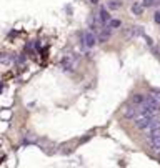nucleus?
<instances>
[{"label": "nucleus", "mask_w": 160, "mask_h": 168, "mask_svg": "<svg viewBox=\"0 0 160 168\" xmlns=\"http://www.w3.org/2000/svg\"><path fill=\"white\" fill-rule=\"evenodd\" d=\"M148 145H150V148L158 155L160 153V131H155V133L148 135Z\"/></svg>", "instance_id": "obj_1"}, {"label": "nucleus", "mask_w": 160, "mask_h": 168, "mask_svg": "<svg viewBox=\"0 0 160 168\" xmlns=\"http://www.w3.org/2000/svg\"><path fill=\"white\" fill-rule=\"evenodd\" d=\"M98 32H100V33H98V38H97V40L100 42V44H105V42L110 38V35H112V28H110L107 23H105V25H102Z\"/></svg>", "instance_id": "obj_2"}, {"label": "nucleus", "mask_w": 160, "mask_h": 168, "mask_svg": "<svg viewBox=\"0 0 160 168\" xmlns=\"http://www.w3.org/2000/svg\"><path fill=\"white\" fill-rule=\"evenodd\" d=\"M82 42H84L85 47L92 48V47H95V44H97V37H95L94 32H85V33H84V38H82Z\"/></svg>", "instance_id": "obj_3"}, {"label": "nucleus", "mask_w": 160, "mask_h": 168, "mask_svg": "<svg viewBox=\"0 0 160 168\" xmlns=\"http://www.w3.org/2000/svg\"><path fill=\"white\" fill-rule=\"evenodd\" d=\"M138 115H140V110H138V107L133 105V103H132V105H129V107L125 108V117H127L129 120H135Z\"/></svg>", "instance_id": "obj_4"}, {"label": "nucleus", "mask_w": 160, "mask_h": 168, "mask_svg": "<svg viewBox=\"0 0 160 168\" xmlns=\"http://www.w3.org/2000/svg\"><path fill=\"white\" fill-rule=\"evenodd\" d=\"M98 20H100V23H102V25H105V23L110 20L108 10H107L105 7H102V9H100V12H98Z\"/></svg>", "instance_id": "obj_5"}, {"label": "nucleus", "mask_w": 160, "mask_h": 168, "mask_svg": "<svg viewBox=\"0 0 160 168\" xmlns=\"http://www.w3.org/2000/svg\"><path fill=\"white\" fill-rule=\"evenodd\" d=\"M60 67H62L63 70H73V62L70 60V57H65V58L60 62Z\"/></svg>", "instance_id": "obj_6"}, {"label": "nucleus", "mask_w": 160, "mask_h": 168, "mask_svg": "<svg viewBox=\"0 0 160 168\" xmlns=\"http://www.w3.org/2000/svg\"><path fill=\"white\" fill-rule=\"evenodd\" d=\"M107 7H108L110 10H117V9L122 7V2H120V0H108V2H107Z\"/></svg>", "instance_id": "obj_7"}, {"label": "nucleus", "mask_w": 160, "mask_h": 168, "mask_svg": "<svg viewBox=\"0 0 160 168\" xmlns=\"http://www.w3.org/2000/svg\"><path fill=\"white\" fill-rule=\"evenodd\" d=\"M132 12H133V15H142V13H144V5H140V3H133Z\"/></svg>", "instance_id": "obj_8"}, {"label": "nucleus", "mask_w": 160, "mask_h": 168, "mask_svg": "<svg viewBox=\"0 0 160 168\" xmlns=\"http://www.w3.org/2000/svg\"><path fill=\"white\" fill-rule=\"evenodd\" d=\"M144 96L145 95H140V93H135L133 96H132V103L133 105H140L142 102H144Z\"/></svg>", "instance_id": "obj_9"}, {"label": "nucleus", "mask_w": 160, "mask_h": 168, "mask_svg": "<svg viewBox=\"0 0 160 168\" xmlns=\"http://www.w3.org/2000/svg\"><path fill=\"white\" fill-rule=\"evenodd\" d=\"M107 25H108L110 28H119L120 25H122V22H120V20H112V19H110L108 22H107Z\"/></svg>", "instance_id": "obj_10"}, {"label": "nucleus", "mask_w": 160, "mask_h": 168, "mask_svg": "<svg viewBox=\"0 0 160 168\" xmlns=\"http://www.w3.org/2000/svg\"><path fill=\"white\" fill-rule=\"evenodd\" d=\"M160 0H144V7H154V5H158Z\"/></svg>", "instance_id": "obj_11"}, {"label": "nucleus", "mask_w": 160, "mask_h": 168, "mask_svg": "<svg viewBox=\"0 0 160 168\" xmlns=\"http://www.w3.org/2000/svg\"><path fill=\"white\" fill-rule=\"evenodd\" d=\"M155 22L160 23V10H158V12H155Z\"/></svg>", "instance_id": "obj_12"}, {"label": "nucleus", "mask_w": 160, "mask_h": 168, "mask_svg": "<svg viewBox=\"0 0 160 168\" xmlns=\"http://www.w3.org/2000/svg\"><path fill=\"white\" fill-rule=\"evenodd\" d=\"M90 2H92V3H97V2H98V0H90Z\"/></svg>", "instance_id": "obj_13"}]
</instances>
